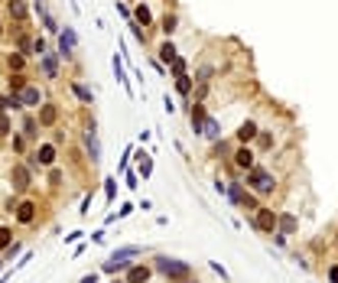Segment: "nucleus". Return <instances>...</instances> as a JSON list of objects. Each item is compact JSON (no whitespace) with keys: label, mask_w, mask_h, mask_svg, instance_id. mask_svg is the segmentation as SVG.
<instances>
[{"label":"nucleus","mask_w":338,"mask_h":283,"mask_svg":"<svg viewBox=\"0 0 338 283\" xmlns=\"http://www.w3.org/2000/svg\"><path fill=\"white\" fill-rule=\"evenodd\" d=\"M133 23H143V30H147V26L153 23V13H150V7H143V4H140L137 10H133Z\"/></svg>","instance_id":"obj_28"},{"label":"nucleus","mask_w":338,"mask_h":283,"mask_svg":"<svg viewBox=\"0 0 338 283\" xmlns=\"http://www.w3.org/2000/svg\"><path fill=\"white\" fill-rule=\"evenodd\" d=\"M0 36H4V20H0Z\"/></svg>","instance_id":"obj_51"},{"label":"nucleus","mask_w":338,"mask_h":283,"mask_svg":"<svg viewBox=\"0 0 338 283\" xmlns=\"http://www.w3.org/2000/svg\"><path fill=\"white\" fill-rule=\"evenodd\" d=\"M33 153L39 156L42 170H46V166H56V160H59V147H56V144H39L36 150H33Z\"/></svg>","instance_id":"obj_13"},{"label":"nucleus","mask_w":338,"mask_h":283,"mask_svg":"<svg viewBox=\"0 0 338 283\" xmlns=\"http://www.w3.org/2000/svg\"><path fill=\"white\" fill-rule=\"evenodd\" d=\"M39 68H42L46 78H59V56L56 52H46V56L39 59Z\"/></svg>","instance_id":"obj_14"},{"label":"nucleus","mask_w":338,"mask_h":283,"mask_svg":"<svg viewBox=\"0 0 338 283\" xmlns=\"http://www.w3.org/2000/svg\"><path fill=\"white\" fill-rule=\"evenodd\" d=\"M39 130H42V127H39L36 117H23V137H26V140H36Z\"/></svg>","instance_id":"obj_24"},{"label":"nucleus","mask_w":338,"mask_h":283,"mask_svg":"<svg viewBox=\"0 0 338 283\" xmlns=\"http://www.w3.org/2000/svg\"><path fill=\"white\" fill-rule=\"evenodd\" d=\"M111 68H114V78H117V82L127 88V95H133V88H130V78H127V72H124V59L117 56V52H114V59H111Z\"/></svg>","instance_id":"obj_17"},{"label":"nucleus","mask_w":338,"mask_h":283,"mask_svg":"<svg viewBox=\"0 0 338 283\" xmlns=\"http://www.w3.org/2000/svg\"><path fill=\"white\" fill-rule=\"evenodd\" d=\"M130 264L133 261H124V257H108V261H104V273H127L130 270Z\"/></svg>","instance_id":"obj_19"},{"label":"nucleus","mask_w":338,"mask_h":283,"mask_svg":"<svg viewBox=\"0 0 338 283\" xmlns=\"http://www.w3.org/2000/svg\"><path fill=\"white\" fill-rule=\"evenodd\" d=\"M13 153L26 156V137H23V134H13Z\"/></svg>","instance_id":"obj_35"},{"label":"nucleus","mask_w":338,"mask_h":283,"mask_svg":"<svg viewBox=\"0 0 338 283\" xmlns=\"http://www.w3.org/2000/svg\"><path fill=\"white\" fill-rule=\"evenodd\" d=\"M143 254V247L140 244H124V247H117V251L111 254V257H124V261H133V257H140Z\"/></svg>","instance_id":"obj_22"},{"label":"nucleus","mask_w":338,"mask_h":283,"mask_svg":"<svg viewBox=\"0 0 338 283\" xmlns=\"http://www.w3.org/2000/svg\"><path fill=\"white\" fill-rule=\"evenodd\" d=\"M7 82H10V95H20L23 88L30 85V82H26V75H23V72H13V75H7Z\"/></svg>","instance_id":"obj_25"},{"label":"nucleus","mask_w":338,"mask_h":283,"mask_svg":"<svg viewBox=\"0 0 338 283\" xmlns=\"http://www.w3.org/2000/svg\"><path fill=\"white\" fill-rule=\"evenodd\" d=\"M241 182H244V185H251L257 196H270L273 185H277V182H273V176H270V170H263V166H254V170H247Z\"/></svg>","instance_id":"obj_2"},{"label":"nucleus","mask_w":338,"mask_h":283,"mask_svg":"<svg viewBox=\"0 0 338 283\" xmlns=\"http://www.w3.org/2000/svg\"><path fill=\"white\" fill-rule=\"evenodd\" d=\"M59 117H62L59 104H56V101H46V104L39 108V117H36V121H39V127H56Z\"/></svg>","instance_id":"obj_10"},{"label":"nucleus","mask_w":338,"mask_h":283,"mask_svg":"<svg viewBox=\"0 0 338 283\" xmlns=\"http://www.w3.org/2000/svg\"><path fill=\"white\" fill-rule=\"evenodd\" d=\"M46 52H49V42L42 39V36H36V39H33V46H30V56L42 59V56H46Z\"/></svg>","instance_id":"obj_30"},{"label":"nucleus","mask_w":338,"mask_h":283,"mask_svg":"<svg viewBox=\"0 0 338 283\" xmlns=\"http://www.w3.org/2000/svg\"><path fill=\"white\" fill-rule=\"evenodd\" d=\"M13 244V228H7V225H0V254L7 251V247Z\"/></svg>","instance_id":"obj_32"},{"label":"nucleus","mask_w":338,"mask_h":283,"mask_svg":"<svg viewBox=\"0 0 338 283\" xmlns=\"http://www.w3.org/2000/svg\"><path fill=\"white\" fill-rule=\"evenodd\" d=\"M10 124H13V121H10V114H0V137H10V130H13Z\"/></svg>","instance_id":"obj_38"},{"label":"nucleus","mask_w":338,"mask_h":283,"mask_svg":"<svg viewBox=\"0 0 338 283\" xmlns=\"http://www.w3.org/2000/svg\"><path fill=\"white\" fill-rule=\"evenodd\" d=\"M114 196H117V179H104V202H108V205H114Z\"/></svg>","instance_id":"obj_31"},{"label":"nucleus","mask_w":338,"mask_h":283,"mask_svg":"<svg viewBox=\"0 0 338 283\" xmlns=\"http://www.w3.org/2000/svg\"><path fill=\"white\" fill-rule=\"evenodd\" d=\"M36 215H39V202H33V199L16 202V208H13V222L16 225H33Z\"/></svg>","instance_id":"obj_5"},{"label":"nucleus","mask_w":338,"mask_h":283,"mask_svg":"<svg viewBox=\"0 0 338 283\" xmlns=\"http://www.w3.org/2000/svg\"><path fill=\"white\" fill-rule=\"evenodd\" d=\"M114 283H124V280H114Z\"/></svg>","instance_id":"obj_54"},{"label":"nucleus","mask_w":338,"mask_h":283,"mask_svg":"<svg viewBox=\"0 0 338 283\" xmlns=\"http://www.w3.org/2000/svg\"><path fill=\"white\" fill-rule=\"evenodd\" d=\"M257 134H260V127H257L254 121H244L241 127H237V140H241V144H251V140H257Z\"/></svg>","instance_id":"obj_18"},{"label":"nucleus","mask_w":338,"mask_h":283,"mask_svg":"<svg viewBox=\"0 0 338 283\" xmlns=\"http://www.w3.org/2000/svg\"><path fill=\"white\" fill-rule=\"evenodd\" d=\"M189 114H192V134H195V137H202V130H205V121H208L205 104H202V101H192Z\"/></svg>","instance_id":"obj_11"},{"label":"nucleus","mask_w":338,"mask_h":283,"mask_svg":"<svg viewBox=\"0 0 338 283\" xmlns=\"http://www.w3.org/2000/svg\"><path fill=\"white\" fill-rule=\"evenodd\" d=\"M251 225L257 228V231H263V234H273V231H277V211L260 205V208L251 215Z\"/></svg>","instance_id":"obj_4"},{"label":"nucleus","mask_w":338,"mask_h":283,"mask_svg":"<svg viewBox=\"0 0 338 283\" xmlns=\"http://www.w3.org/2000/svg\"><path fill=\"white\" fill-rule=\"evenodd\" d=\"M234 166H237V170H244V173L257 166V163H254V150H251V144H241V147L234 150Z\"/></svg>","instance_id":"obj_12"},{"label":"nucleus","mask_w":338,"mask_h":283,"mask_svg":"<svg viewBox=\"0 0 338 283\" xmlns=\"http://www.w3.org/2000/svg\"><path fill=\"white\" fill-rule=\"evenodd\" d=\"M7 65H10V72H23V68H26V56H23V52H10V56H7Z\"/></svg>","instance_id":"obj_29"},{"label":"nucleus","mask_w":338,"mask_h":283,"mask_svg":"<svg viewBox=\"0 0 338 283\" xmlns=\"http://www.w3.org/2000/svg\"><path fill=\"white\" fill-rule=\"evenodd\" d=\"M153 270L163 273L166 283H185V280L195 277L192 264H185L179 257H169V254H156V257H153Z\"/></svg>","instance_id":"obj_1"},{"label":"nucleus","mask_w":338,"mask_h":283,"mask_svg":"<svg viewBox=\"0 0 338 283\" xmlns=\"http://www.w3.org/2000/svg\"><path fill=\"white\" fill-rule=\"evenodd\" d=\"M163 108H166V114H176V101H173V98H169V95H166V98H163Z\"/></svg>","instance_id":"obj_45"},{"label":"nucleus","mask_w":338,"mask_h":283,"mask_svg":"<svg viewBox=\"0 0 338 283\" xmlns=\"http://www.w3.org/2000/svg\"><path fill=\"white\" fill-rule=\"evenodd\" d=\"M30 176H33L30 166H26V163H16L13 170H10V185H13V192H26V189H30V182H33Z\"/></svg>","instance_id":"obj_7"},{"label":"nucleus","mask_w":338,"mask_h":283,"mask_svg":"<svg viewBox=\"0 0 338 283\" xmlns=\"http://www.w3.org/2000/svg\"><path fill=\"white\" fill-rule=\"evenodd\" d=\"M114 7H117V13L120 16H127V20H133V13H130V7L124 4V0H114Z\"/></svg>","instance_id":"obj_41"},{"label":"nucleus","mask_w":338,"mask_h":283,"mask_svg":"<svg viewBox=\"0 0 338 283\" xmlns=\"http://www.w3.org/2000/svg\"><path fill=\"white\" fill-rule=\"evenodd\" d=\"M75 46H78V33L72 30V26L59 30V46H56V56H59V59H72Z\"/></svg>","instance_id":"obj_6"},{"label":"nucleus","mask_w":338,"mask_h":283,"mask_svg":"<svg viewBox=\"0 0 338 283\" xmlns=\"http://www.w3.org/2000/svg\"><path fill=\"white\" fill-rule=\"evenodd\" d=\"M130 33H133V39H137V42H147V30H143L140 23H133V20H130Z\"/></svg>","instance_id":"obj_36"},{"label":"nucleus","mask_w":338,"mask_h":283,"mask_svg":"<svg viewBox=\"0 0 338 283\" xmlns=\"http://www.w3.org/2000/svg\"><path fill=\"white\" fill-rule=\"evenodd\" d=\"M78 283H98V273H85V277L78 280Z\"/></svg>","instance_id":"obj_50"},{"label":"nucleus","mask_w":338,"mask_h":283,"mask_svg":"<svg viewBox=\"0 0 338 283\" xmlns=\"http://www.w3.org/2000/svg\"><path fill=\"white\" fill-rule=\"evenodd\" d=\"M296 228H299V222H296V215H289V211H283V215H277V231L286 238V234H296Z\"/></svg>","instance_id":"obj_15"},{"label":"nucleus","mask_w":338,"mask_h":283,"mask_svg":"<svg viewBox=\"0 0 338 283\" xmlns=\"http://www.w3.org/2000/svg\"><path fill=\"white\" fill-rule=\"evenodd\" d=\"M82 234H85V231H68V234H65V244H75V241H82Z\"/></svg>","instance_id":"obj_44"},{"label":"nucleus","mask_w":338,"mask_h":283,"mask_svg":"<svg viewBox=\"0 0 338 283\" xmlns=\"http://www.w3.org/2000/svg\"><path fill=\"white\" fill-rule=\"evenodd\" d=\"M150 277H153L150 264H130V270L124 273V283H150Z\"/></svg>","instance_id":"obj_9"},{"label":"nucleus","mask_w":338,"mask_h":283,"mask_svg":"<svg viewBox=\"0 0 338 283\" xmlns=\"http://www.w3.org/2000/svg\"><path fill=\"white\" fill-rule=\"evenodd\" d=\"M20 101H23V108H42L46 104V95H42V88L39 85H26L23 91H20Z\"/></svg>","instance_id":"obj_8"},{"label":"nucleus","mask_w":338,"mask_h":283,"mask_svg":"<svg viewBox=\"0 0 338 283\" xmlns=\"http://www.w3.org/2000/svg\"><path fill=\"white\" fill-rule=\"evenodd\" d=\"M20 251H23V247H20V241H13V244H10V247H7V251H4V257H0V261H4V264H7V261H13V257H16V254H20Z\"/></svg>","instance_id":"obj_37"},{"label":"nucleus","mask_w":338,"mask_h":283,"mask_svg":"<svg viewBox=\"0 0 338 283\" xmlns=\"http://www.w3.org/2000/svg\"><path fill=\"white\" fill-rule=\"evenodd\" d=\"M33 257H36V254H33V251H26V254H23V257H20V261H16V267H13V270H20V267H26V264H30Z\"/></svg>","instance_id":"obj_43"},{"label":"nucleus","mask_w":338,"mask_h":283,"mask_svg":"<svg viewBox=\"0 0 338 283\" xmlns=\"http://www.w3.org/2000/svg\"><path fill=\"white\" fill-rule=\"evenodd\" d=\"M176 26H179V16H176V13H166L163 20H159V30L166 33V39H169V36H173V33H176Z\"/></svg>","instance_id":"obj_26"},{"label":"nucleus","mask_w":338,"mask_h":283,"mask_svg":"<svg viewBox=\"0 0 338 283\" xmlns=\"http://www.w3.org/2000/svg\"><path fill=\"white\" fill-rule=\"evenodd\" d=\"M42 26H46V33H59V30H62L56 16H42Z\"/></svg>","instance_id":"obj_39"},{"label":"nucleus","mask_w":338,"mask_h":283,"mask_svg":"<svg viewBox=\"0 0 338 283\" xmlns=\"http://www.w3.org/2000/svg\"><path fill=\"white\" fill-rule=\"evenodd\" d=\"M0 270H4V261H0Z\"/></svg>","instance_id":"obj_53"},{"label":"nucleus","mask_w":338,"mask_h":283,"mask_svg":"<svg viewBox=\"0 0 338 283\" xmlns=\"http://www.w3.org/2000/svg\"><path fill=\"white\" fill-rule=\"evenodd\" d=\"M185 283H199V280H195V277H192V280H185Z\"/></svg>","instance_id":"obj_52"},{"label":"nucleus","mask_w":338,"mask_h":283,"mask_svg":"<svg viewBox=\"0 0 338 283\" xmlns=\"http://www.w3.org/2000/svg\"><path fill=\"white\" fill-rule=\"evenodd\" d=\"M68 88H72V95H75V98L82 101V104H91V101H94V91H91L88 85H82V82H72Z\"/></svg>","instance_id":"obj_20"},{"label":"nucleus","mask_w":338,"mask_h":283,"mask_svg":"<svg viewBox=\"0 0 338 283\" xmlns=\"http://www.w3.org/2000/svg\"><path fill=\"white\" fill-rule=\"evenodd\" d=\"M169 72H173V78H182V75H185V59L176 56L173 62H169Z\"/></svg>","instance_id":"obj_33"},{"label":"nucleus","mask_w":338,"mask_h":283,"mask_svg":"<svg viewBox=\"0 0 338 283\" xmlns=\"http://www.w3.org/2000/svg\"><path fill=\"white\" fill-rule=\"evenodd\" d=\"M140 179H137V173H127V189H137Z\"/></svg>","instance_id":"obj_47"},{"label":"nucleus","mask_w":338,"mask_h":283,"mask_svg":"<svg viewBox=\"0 0 338 283\" xmlns=\"http://www.w3.org/2000/svg\"><path fill=\"white\" fill-rule=\"evenodd\" d=\"M208 267H211V270H215V273H218V277H221V283H228V270H225V267H221V264H218V261H208Z\"/></svg>","instance_id":"obj_40"},{"label":"nucleus","mask_w":338,"mask_h":283,"mask_svg":"<svg viewBox=\"0 0 338 283\" xmlns=\"http://www.w3.org/2000/svg\"><path fill=\"white\" fill-rule=\"evenodd\" d=\"M49 182L59 185V182H62V170H49Z\"/></svg>","instance_id":"obj_46"},{"label":"nucleus","mask_w":338,"mask_h":283,"mask_svg":"<svg viewBox=\"0 0 338 283\" xmlns=\"http://www.w3.org/2000/svg\"><path fill=\"white\" fill-rule=\"evenodd\" d=\"M202 137H208L211 144H218V140H221V124H218V117H211V114H208V121H205V130H202Z\"/></svg>","instance_id":"obj_21"},{"label":"nucleus","mask_w":338,"mask_h":283,"mask_svg":"<svg viewBox=\"0 0 338 283\" xmlns=\"http://www.w3.org/2000/svg\"><path fill=\"white\" fill-rule=\"evenodd\" d=\"M137 176H140V179H150V176H153V160H150V156H143V160H140Z\"/></svg>","instance_id":"obj_34"},{"label":"nucleus","mask_w":338,"mask_h":283,"mask_svg":"<svg viewBox=\"0 0 338 283\" xmlns=\"http://www.w3.org/2000/svg\"><path fill=\"white\" fill-rule=\"evenodd\" d=\"M85 153H88V160H91V166L101 163V140H98V124H94V117L85 121Z\"/></svg>","instance_id":"obj_3"},{"label":"nucleus","mask_w":338,"mask_h":283,"mask_svg":"<svg viewBox=\"0 0 338 283\" xmlns=\"http://www.w3.org/2000/svg\"><path fill=\"white\" fill-rule=\"evenodd\" d=\"M176 56H179V52H176V42H173V39H163V46H159V62L169 65Z\"/></svg>","instance_id":"obj_23"},{"label":"nucleus","mask_w":338,"mask_h":283,"mask_svg":"<svg viewBox=\"0 0 338 283\" xmlns=\"http://www.w3.org/2000/svg\"><path fill=\"white\" fill-rule=\"evenodd\" d=\"M7 10H10V16H13V20L16 23H30V10H26V4H23V0H7Z\"/></svg>","instance_id":"obj_16"},{"label":"nucleus","mask_w":338,"mask_h":283,"mask_svg":"<svg viewBox=\"0 0 338 283\" xmlns=\"http://www.w3.org/2000/svg\"><path fill=\"white\" fill-rule=\"evenodd\" d=\"M192 85H195V78H192V75H182V78H176V91H179L182 98H189V95H192Z\"/></svg>","instance_id":"obj_27"},{"label":"nucleus","mask_w":338,"mask_h":283,"mask_svg":"<svg viewBox=\"0 0 338 283\" xmlns=\"http://www.w3.org/2000/svg\"><path fill=\"white\" fill-rule=\"evenodd\" d=\"M130 211H133V205H130V202H127V205H120V211H117V222H120V218H127Z\"/></svg>","instance_id":"obj_48"},{"label":"nucleus","mask_w":338,"mask_h":283,"mask_svg":"<svg viewBox=\"0 0 338 283\" xmlns=\"http://www.w3.org/2000/svg\"><path fill=\"white\" fill-rule=\"evenodd\" d=\"M328 283H338V267H328Z\"/></svg>","instance_id":"obj_49"},{"label":"nucleus","mask_w":338,"mask_h":283,"mask_svg":"<svg viewBox=\"0 0 338 283\" xmlns=\"http://www.w3.org/2000/svg\"><path fill=\"white\" fill-rule=\"evenodd\" d=\"M257 144H260V150H267V147H273V137L270 134H257Z\"/></svg>","instance_id":"obj_42"}]
</instances>
